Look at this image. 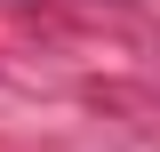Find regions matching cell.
I'll use <instances>...</instances> for the list:
<instances>
[]
</instances>
